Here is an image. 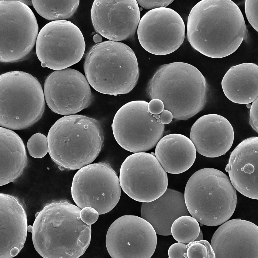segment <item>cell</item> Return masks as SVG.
<instances>
[{
  "mask_svg": "<svg viewBox=\"0 0 258 258\" xmlns=\"http://www.w3.org/2000/svg\"><path fill=\"white\" fill-rule=\"evenodd\" d=\"M188 258H215L211 244L207 240H202L191 242L186 245Z\"/></svg>",
  "mask_w": 258,
  "mask_h": 258,
  "instance_id": "28",
  "label": "cell"
},
{
  "mask_svg": "<svg viewBox=\"0 0 258 258\" xmlns=\"http://www.w3.org/2000/svg\"><path fill=\"white\" fill-rule=\"evenodd\" d=\"M0 258L16 256L23 248L27 231L26 216L16 197L1 193Z\"/></svg>",
  "mask_w": 258,
  "mask_h": 258,
  "instance_id": "20",
  "label": "cell"
},
{
  "mask_svg": "<svg viewBox=\"0 0 258 258\" xmlns=\"http://www.w3.org/2000/svg\"><path fill=\"white\" fill-rule=\"evenodd\" d=\"M225 96L233 102L247 104L258 96V66L246 63L232 66L221 82Z\"/></svg>",
  "mask_w": 258,
  "mask_h": 258,
  "instance_id": "23",
  "label": "cell"
},
{
  "mask_svg": "<svg viewBox=\"0 0 258 258\" xmlns=\"http://www.w3.org/2000/svg\"><path fill=\"white\" fill-rule=\"evenodd\" d=\"M184 195L191 215L208 226L228 221L236 205V191L229 179L213 168L202 169L193 174L187 182Z\"/></svg>",
  "mask_w": 258,
  "mask_h": 258,
  "instance_id": "6",
  "label": "cell"
},
{
  "mask_svg": "<svg viewBox=\"0 0 258 258\" xmlns=\"http://www.w3.org/2000/svg\"><path fill=\"white\" fill-rule=\"evenodd\" d=\"M160 122L163 124H167L170 123L172 120L173 116L170 111L164 109L160 114Z\"/></svg>",
  "mask_w": 258,
  "mask_h": 258,
  "instance_id": "35",
  "label": "cell"
},
{
  "mask_svg": "<svg viewBox=\"0 0 258 258\" xmlns=\"http://www.w3.org/2000/svg\"><path fill=\"white\" fill-rule=\"evenodd\" d=\"M246 106L248 108H249L251 107V105L250 104V103L248 104H247Z\"/></svg>",
  "mask_w": 258,
  "mask_h": 258,
  "instance_id": "42",
  "label": "cell"
},
{
  "mask_svg": "<svg viewBox=\"0 0 258 258\" xmlns=\"http://www.w3.org/2000/svg\"><path fill=\"white\" fill-rule=\"evenodd\" d=\"M211 245L215 258H258V227L240 219L227 221L216 230Z\"/></svg>",
  "mask_w": 258,
  "mask_h": 258,
  "instance_id": "17",
  "label": "cell"
},
{
  "mask_svg": "<svg viewBox=\"0 0 258 258\" xmlns=\"http://www.w3.org/2000/svg\"><path fill=\"white\" fill-rule=\"evenodd\" d=\"M245 10L248 21L254 29L258 32V0H246Z\"/></svg>",
  "mask_w": 258,
  "mask_h": 258,
  "instance_id": "29",
  "label": "cell"
},
{
  "mask_svg": "<svg viewBox=\"0 0 258 258\" xmlns=\"http://www.w3.org/2000/svg\"><path fill=\"white\" fill-rule=\"evenodd\" d=\"M185 26L180 15L166 7L151 10L142 17L138 26L139 43L146 51L164 55L176 51L185 38Z\"/></svg>",
  "mask_w": 258,
  "mask_h": 258,
  "instance_id": "14",
  "label": "cell"
},
{
  "mask_svg": "<svg viewBox=\"0 0 258 258\" xmlns=\"http://www.w3.org/2000/svg\"><path fill=\"white\" fill-rule=\"evenodd\" d=\"M141 217L148 222L157 234L162 236L171 235V228L174 222L183 215H189L182 193L167 188L157 199L150 202H143Z\"/></svg>",
  "mask_w": 258,
  "mask_h": 258,
  "instance_id": "21",
  "label": "cell"
},
{
  "mask_svg": "<svg viewBox=\"0 0 258 258\" xmlns=\"http://www.w3.org/2000/svg\"><path fill=\"white\" fill-rule=\"evenodd\" d=\"M230 169V166L229 165V164H228L226 165V167H225V171L227 172H228L229 171Z\"/></svg>",
  "mask_w": 258,
  "mask_h": 258,
  "instance_id": "40",
  "label": "cell"
},
{
  "mask_svg": "<svg viewBox=\"0 0 258 258\" xmlns=\"http://www.w3.org/2000/svg\"><path fill=\"white\" fill-rule=\"evenodd\" d=\"M248 34L240 10L231 0H201L188 17V41L194 49L210 57L221 58L231 54Z\"/></svg>",
  "mask_w": 258,
  "mask_h": 258,
  "instance_id": "1",
  "label": "cell"
},
{
  "mask_svg": "<svg viewBox=\"0 0 258 258\" xmlns=\"http://www.w3.org/2000/svg\"><path fill=\"white\" fill-rule=\"evenodd\" d=\"M155 118L157 119H159L160 118V115L159 114L156 115L155 116Z\"/></svg>",
  "mask_w": 258,
  "mask_h": 258,
  "instance_id": "41",
  "label": "cell"
},
{
  "mask_svg": "<svg viewBox=\"0 0 258 258\" xmlns=\"http://www.w3.org/2000/svg\"><path fill=\"white\" fill-rule=\"evenodd\" d=\"M43 92L51 110L64 115L74 114L88 108L93 99L85 77L71 68L56 70L50 74L45 81Z\"/></svg>",
  "mask_w": 258,
  "mask_h": 258,
  "instance_id": "15",
  "label": "cell"
},
{
  "mask_svg": "<svg viewBox=\"0 0 258 258\" xmlns=\"http://www.w3.org/2000/svg\"><path fill=\"white\" fill-rule=\"evenodd\" d=\"M32 230L33 226L31 225H29L28 226L27 231L28 232L32 233Z\"/></svg>",
  "mask_w": 258,
  "mask_h": 258,
  "instance_id": "39",
  "label": "cell"
},
{
  "mask_svg": "<svg viewBox=\"0 0 258 258\" xmlns=\"http://www.w3.org/2000/svg\"><path fill=\"white\" fill-rule=\"evenodd\" d=\"M27 146L31 156L36 158H42L48 152L47 138L41 133L34 134L29 139Z\"/></svg>",
  "mask_w": 258,
  "mask_h": 258,
  "instance_id": "27",
  "label": "cell"
},
{
  "mask_svg": "<svg viewBox=\"0 0 258 258\" xmlns=\"http://www.w3.org/2000/svg\"><path fill=\"white\" fill-rule=\"evenodd\" d=\"M33 6L42 17L53 21L71 18L76 11L79 0H32Z\"/></svg>",
  "mask_w": 258,
  "mask_h": 258,
  "instance_id": "25",
  "label": "cell"
},
{
  "mask_svg": "<svg viewBox=\"0 0 258 258\" xmlns=\"http://www.w3.org/2000/svg\"><path fill=\"white\" fill-rule=\"evenodd\" d=\"M99 215L95 209L89 207L83 208L80 212V216L82 221L86 224L90 225L97 221Z\"/></svg>",
  "mask_w": 258,
  "mask_h": 258,
  "instance_id": "30",
  "label": "cell"
},
{
  "mask_svg": "<svg viewBox=\"0 0 258 258\" xmlns=\"http://www.w3.org/2000/svg\"><path fill=\"white\" fill-rule=\"evenodd\" d=\"M258 97L254 100L251 105L250 111L249 123L253 129L258 132Z\"/></svg>",
  "mask_w": 258,
  "mask_h": 258,
  "instance_id": "33",
  "label": "cell"
},
{
  "mask_svg": "<svg viewBox=\"0 0 258 258\" xmlns=\"http://www.w3.org/2000/svg\"><path fill=\"white\" fill-rule=\"evenodd\" d=\"M190 138L199 154L216 157L224 154L230 149L234 141V130L224 117L216 114H207L194 123Z\"/></svg>",
  "mask_w": 258,
  "mask_h": 258,
  "instance_id": "18",
  "label": "cell"
},
{
  "mask_svg": "<svg viewBox=\"0 0 258 258\" xmlns=\"http://www.w3.org/2000/svg\"><path fill=\"white\" fill-rule=\"evenodd\" d=\"M0 61L12 63L26 58L38 34L36 18L18 0H0Z\"/></svg>",
  "mask_w": 258,
  "mask_h": 258,
  "instance_id": "9",
  "label": "cell"
},
{
  "mask_svg": "<svg viewBox=\"0 0 258 258\" xmlns=\"http://www.w3.org/2000/svg\"><path fill=\"white\" fill-rule=\"evenodd\" d=\"M81 210L62 200L46 204L36 213L32 240L41 256L77 258L84 253L90 243L91 227L81 219Z\"/></svg>",
  "mask_w": 258,
  "mask_h": 258,
  "instance_id": "2",
  "label": "cell"
},
{
  "mask_svg": "<svg viewBox=\"0 0 258 258\" xmlns=\"http://www.w3.org/2000/svg\"><path fill=\"white\" fill-rule=\"evenodd\" d=\"M155 155L166 172L178 174L192 166L195 160L196 151L189 138L182 134L173 133L159 140L156 146Z\"/></svg>",
  "mask_w": 258,
  "mask_h": 258,
  "instance_id": "22",
  "label": "cell"
},
{
  "mask_svg": "<svg viewBox=\"0 0 258 258\" xmlns=\"http://www.w3.org/2000/svg\"><path fill=\"white\" fill-rule=\"evenodd\" d=\"M187 249L186 245L184 243L178 242L174 243L168 249V257L184 258V254L187 253Z\"/></svg>",
  "mask_w": 258,
  "mask_h": 258,
  "instance_id": "31",
  "label": "cell"
},
{
  "mask_svg": "<svg viewBox=\"0 0 258 258\" xmlns=\"http://www.w3.org/2000/svg\"><path fill=\"white\" fill-rule=\"evenodd\" d=\"M94 41L96 43L101 42L102 38L98 34L95 35L93 37Z\"/></svg>",
  "mask_w": 258,
  "mask_h": 258,
  "instance_id": "36",
  "label": "cell"
},
{
  "mask_svg": "<svg viewBox=\"0 0 258 258\" xmlns=\"http://www.w3.org/2000/svg\"><path fill=\"white\" fill-rule=\"evenodd\" d=\"M157 234L147 221L125 215L115 220L107 232L106 245L112 258H150L157 246Z\"/></svg>",
  "mask_w": 258,
  "mask_h": 258,
  "instance_id": "13",
  "label": "cell"
},
{
  "mask_svg": "<svg viewBox=\"0 0 258 258\" xmlns=\"http://www.w3.org/2000/svg\"><path fill=\"white\" fill-rule=\"evenodd\" d=\"M174 0H136L138 5L147 9L166 7Z\"/></svg>",
  "mask_w": 258,
  "mask_h": 258,
  "instance_id": "32",
  "label": "cell"
},
{
  "mask_svg": "<svg viewBox=\"0 0 258 258\" xmlns=\"http://www.w3.org/2000/svg\"><path fill=\"white\" fill-rule=\"evenodd\" d=\"M28 161L21 138L13 131L1 127L0 186L13 182L20 176Z\"/></svg>",
  "mask_w": 258,
  "mask_h": 258,
  "instance_id": "24",
  "label": "cell"
},
{
  "mask_svg": "<svg viewBox=\"0 0 258 258\" xmlns=\"http://www.w3.org/2000/svg\"><path fill=\"white\" fill-rule=\"evenodd\" d=\"M48 152L60 166L73 170L93 161L104 141L100 122L85 115L64 116L52 126L47 135Z\"/></svg>",
  "mask_w": 258,
  "mask_h": 258,
  "instance_id": "4",
  "label": "cell"
},
{
  "mask_svg": "<svg viewBox=\"0 0 258 258\" xmlns=\"http://www.w3.org/2000/svg\"><path fill=\"white\" fill-rule=\"evenodd\" d=\"M148 108L149 112L153 115L160 114L164 109L162 101L158 99H152L148 103Z\"/></svg>",
  "mask_w": 258,
  "mask_h": 258,
  "instance_id": "34",
  "label": "cell"
},
{
  "mask_svg": "<svg viewBox=\"0 0 258 258\" xmlns=\"http://www.w3.org/2000/svg\"><path fill=\"white\" fill-rule=\"evenodd\" d=\"M258 137L246 139L239 144L230 155L228 172L235 189L249 198L258 199Z\"/></svg>",
  "mask_w": 258,
  "mask_h": 258,
  "instance_id": "19",
  "label": "cell"
},
{
  "mask_svg": "<svg viewBox=\"0 0 258 258\" xmlns=\"http://www.w3.org/2000/svg\"><path fill=\"white\" fill-rule=\"evenodd\" d=\"M91 15L96 31L115 41L132 36L140 20L136 0H95Z\"/></svg>",
  "mask_w": 258,
  "mask_h": 258,
  "instance_id": "16",
  "label": "cell"
},
{
  "mask_svg": "<svg viewBox=\"0 0 258 258\" xmlns=\"http://www.w3.org/2000/svg\"><path fill=\"white\" fill-rule=\"evenodd\" d=\"M27 6L33 5L32 0H18Z\"/></svg>",
  "mask_w": 258,
  "mask_h": 258,
  "instance_id": "37",
  "label": "cell"
},
{
  "mask_svg": "<svg viewBox=\"0 0 258 258\" xmlns=\"http://www.w3.org/2000/svg\"><path fill=\"white\" fill-rule=\"evenodd\" d=\"M203 239V235L202 232L201 230H200V232L199 234L196 238V239L194 240V241H198L201 240H202Z\"/></svg>",
  "mask_w": 258,
  "mask_h": 258,
  "instance_id": "38",
  "label": "cell"
},
{
  "mask_svg": "<svg viewBox=\"0 0 258 258\" xmlns=\"http://www.w3.org/2000/svg\"><path fill=\"white\" fill-rule=\"evenodd\" d=\"M121 188L117 174L110 164L100 162L80 168L74 176L71 189L78 207L81 209L91 207L102 215L117 204Z\"/></svg>",
  "mask_w": 258,
  "mask_h": 258,
  "instance_id": "10",
  "label": "cell"
},
{
  "mask_svg": "<svg viewBox=\"0 0 258 258\" xmlns=\"http://www.w3.org/2000/svg\"><path fill=\"white\" fill-rule=\"evenodd\" d=\"M120 185L133 199L140 202L153 201L166 190V172L153 154L144 152L128 156L122 163L119 173Z\"/></svg>",
  "mask_w": 258,
  "mask_h": 258,
  "instance_id": "12",
  "label": "cell"
},
{
  "mask_svg": "<svg viewBox=\"0 0 258 258\" xmlns=\"http://www.w3.org/2000/svg\"><path fill=\"white\" fill-rule=\"evenodd\" d=\"M0 84L1 127L23 129L40 119L45 99L36 77L23 71H10L0 75Z\"/></svg>",
  "mask_w": 258,
  "mask_h": 258,
  "instance_id": "7",
  "label": "cell"
},
{
  "mask_svg": "<svg viewBox=\"0 0 258 258\" xmlns=\"http://www.w3.org/2000/svg\"><path fill=\"white\" fill-rule=\"evenodd\" d=\"M148 104L143 100L129 102L115 115L112 125L114 137L126 150L134 153L148 151L163 135L164 125L149 112Z\"/></svg>",
  "mask_w": 258,
  "mask_h": 258,
  "instance_id": "8",
  "label": "cell"
},
{
  "mask_svg": "<svg viewBox=\"0 0 258 258\" xmlns=\"http://www.w3.org/2000/svg\"><path fill=\"white\" fill-rule=\"evenodd\" d=\"M85 44L79 29L70 21H51L38 33L36 54L41 66L59 70L77 63L82 58Z\"/></svg>",
  "mask_w": 258,
  "mask_h": 258,
  "instance_id": "11",
  "label": "cell"
},
{
  "mask_svg": "<svg viewBox=\"0 0 258 258\" xmlns=\"http://www.w3.org/2000/svg\"><path fill=\"white\" fill-rule=\"evenodd\" d=\"M206 79L196 67L175 62L160 66L149 80L146 94L162 101L176 120H186L201 110L207 100Z\"/></svg>",
  "mask_w": 258,
  "mask_h": 258,
  "instance_id": "3",
  "label": "cell"
},
{
  "mask_svg": "<svg viewBox=\"0 0 258 258\" xmlns=\"http://www.w3.org/2000/svg\"><path fill=\"white\" fill-rule=\"evenodd\" d=\"M84 70L89 83L101 93L117 95L130 92L139 77L137 59L128 45L108 40L98 43L87 53Z\"/></svg>",
  "mask_w": 258,
  "mask_h": 258,
  "instance_id": "5",
  "label": "cell"
},
{
  "mask_svg": "<svg viewBox=\"0 0 258 258\" xmlns=\"http://www.w3.org/2000/svg\"><path fill=\"white\" fill-rule=\"evenodd\" d=\"M198 222L189 215H183L176 219L172 223L171 232L174 239L184 244L194 241L200 231Z\"/></svg>",
  "mask_w": 258,
  "mask_h": 258,
  "instance_id": "26",
  "label": "cell"
}]
</instances>
